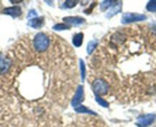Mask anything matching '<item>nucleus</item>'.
<instances>
[{
    "instance_id": "f257e3e1",
    "label": "nucleus",
    "mask_w": 156,
    "mask_h": 127,
    "mask_svg": "<svg viewBox=\"0 0 156 127\" xmlns=\"http://www.w3.org/2000/svg\"><path fill=\"white\" fill-rule=\"evenodd\" d=\"M50 44V41L47 35L44 33L40 32L35 35L34 38V47L36 51L43 52L46 51Z\"/></svg>"
},
{
    "instance_id": "f03ea898",
    "label": "nucleus",
    "mask_w": 156,
    "mask_h": 127,
    "mask_svg": "<svg viewBox=\"0 0 156 127\" xmlns=\"http://www.w3.org/2000/svg\"><path fill=\"white\" fill-rule=\"evenodd\" d=\"M92 88L97 96L106 95L109 91V85L103 79L97 78L93 82Z\"/></svg>"
},
{
    "instance_id": "7ed1b4c3",
    "label": "nucleus",
    "mask_w": 156,
    "mask_h": 127,
    "mask_svg": "<svg viewBox=\"0 0 156 127\" xmlns=\"http://www.w3.org/2000/svg\"><path fill=\"white\" fill-rule=\"evenodd\" d=\"M156 119V115L147 114L141 116L138 118L136 125L138 127H148L154 122Z\"/></svg>"
},
{
    "instance_id": "20e7f679",
    "label": "nucleus",
    "mask_w": 156,
    "mask_h": 127,
    "mask_svg": "<svg viewBox=\"0 0 156 127\" xmlns=\"http://www.w3.org/2000/svg\"><path fill=\"white\" fill-rule=\"evenodd\" d=\"M146 19L144 15L136 14V13H126L122 17V22L123 24L132 23V22H141Z\"/></svg>"
},
{
    "instance_id": "39448f33",
    "label": "nucleus",
    "mask_w": 156,
    "mask_h": 127,
    "mask_svg": "<svg viewBox=\"0 0 156 127\" xmlns=\"http://www.w3.org/2000/svg\"><path fill=\"white\" fill-rule=\"evenodd\" d=\"M84 100V92H83V86H78L77 90L76 91L73 99L72 101L71 104L73 107H77L80 105L82 102Z\"/></svg>"
},
{
    "instance_id": "423d86ee",
    "label": "nucleus",
    "mask_w": 156,
    "mask_h": 127,
    "mask_svg": "<svg viewBox=\"0 0 156 127\" xmlns=\"http://www.w3.org/2000/svg\"><path fill=\"white\" fill-rule=\"evenodd\" d=\"M63 21L66 22V24L69 25H73V26H79L85 22V19L82 17H78V16H69L63 19Z\"/></svg>"
},
{
    "instance_id": "0eeeda50",
    "label": "nucleus",
    "mask_w": 156,
    "mask_h": 127,
    "mask_svg": "<svg viewBox=\"0 0 156 127\" xmlns=\"http://www.w3.org/2000/svg\"><path fill=\"white\" fill-rule=\"evenodd\" d=\"M11 62L0 53V74H5L9 68Z\"/></svg>"
},
{
    "instance_id": "6e6552de",
    "label": "nucleus",
    "mask_w": 156,
    "mask_h": 127,
    "mask_svg": "<svg viewBox=\"0 0 156 127\" xmlns=\"http://www.w3.org/2000/svg\"><path fill=\"white\" fill-rule=\"evenodd\" d=\"M2 12L4 14L9 15L12 17H19L22 15V9L19 6H12L9 8H6L3 10Z\"/></svg>"
},
{
    "instance_id": "1a4fd4ad",
    "label": "nucleus",
    "mask_w": 156,
    "mask_h": 127,
    "mask_svg": "<svg viewBox=\"0 0 156 127\" xmlns=\"http://www.w3.org/2000/svg\"><path fill=\"white\" fill-rule=\"evenodd\" d=\"M44 24V18H34L28 21V25L33 28H40Z\"/></svg>"
},
{
    "instance_id": "9d476101",
    "label": "nucleus",
    "mask_w": 156,
    "mask_h": 127,
    "mask_svg": "<svg viewBox=\"0 0 156 127\" xmlns=\"http://www.w3.org/2000/svg\"><path fill=\"white\" fill-rule=\"evenodd\" d=\"M83 33H78L73 36V44L75 47H80L83 43Z\"/></svg>"
},
{
    "instance_id": "9b49d317",
    "label": "nucleus",
    "mask_w": 156,
    "mask_h": 127,
    "mask_svg": "<svg viewBox=\"0 0 156 127\" xmlns=\"http://www.w3.org/2000/svg\"><path fill=\"white\" fill-rule=\"evenodd\" d=\"M121 8H122V4H116L115 6L112 7V8L110 9V10H109V12L107 13L106 16H107V17H112L114 15H116L117 13H119V12H120Z\"/></svg>"
},
{
    "instance_id": "f8f14e48",
    "label": "nucleus",
    "mask_w": 156,
    "mask_h": 127,
    "mask_svg": "<svg viewBox=\"0 0 156 127\" xmlns=\"http://www.w3.org/2000/svg\"><path fill=\"white\" fill-rule=\"evenodd\" d=\"M75 110H76V112L80 113H90V114L96 115V113H94V112L88 110L87 107H83V106H79V107H75Z\"/></svg>"
},
{
    "instance_id": "ddd939ff",
    "label": "nucleus",
    "mask_w": 156,
    "mask_h": 127,
    "mask_svg": "<svg viewBox=\"0 0 156 127\" xmlns=\"http://www.w3.org/2000/svg\"><path fill=\"white\" fill-rule=\"evenodd\" d=\"M97 46V41H91L88 43V45H87V53L89 55L93 53L94 50L96 49Z\"/></svg>"
},
{
    "instance_id": "4468645a",
    "label": "nucleus",
    "mask_w": 156,
    "mask_h": 127,
    "mask_svg": "<svg viewBox=\"0 0 156 127\" xmlns=\"http://www.w3.org/2000/svg\"><path fill=\"white\" fill-rule=\"evenodd\" d=\"M70 27V25H67V24H57L55 25V26L53 27V28L56 31H61V30H65V29H68Z\"/></svg>"
},
{
    "instance_id": "2eb2a0df",
    "label": "nucleus",
    "mask_w": 156,
    "mask_h": 127,
    "mask_svg": "<svg viewBox=\"0 0 156 127\" xmlns=\"http://www.w3.org/2000/svg\"><path fill=\"white\" fill-rule=\"evenodd\" d=\"M146 9L149 12H156V1H150L147 4Z\"/></svg>"
},
{
    "instance_id": "dca6fc26",
    "label": "nucleus",
    "mask_w": 156,
    "mask_h": 127,
    "mask_svg": "<svg viewBox=\"0 0 156 127\" xmlns=\"http://www.w3.org/2000/svg\"><path fill=\"white\" fill-rule=\"evenodd\" d=\"M114 2L112 1H104V2H102V4L100 5V9L102 11H105V10L107 9L109 7H110L112 5V3H113Z\"/></svg>"
},
{
    "instance_id": "f3484780",
    "label": "nucleus",
    "mask_w": 156,
    "mask_h": 127,
    "mask_svg": "<svg viewBox=\"0 0 156 127\" xmlns=\"http://www.w3.org/2000/svg\"><path fill=\"white\" fill-rule=\"evenodd\" d=\"M80 70H81V77H82V81H83L85 79V76H86V69H85V64L83 62V60H80Z\"/></svg>"
},
{
    "instance_id": "a211bd4d",
    "label": "nucleus",
    "mask_w": 156,
    "mask_h": 127,
    "mask_svg": "<svg viewBox=\"0 0 156 127\" xmlns=\"http://www.w3.org/2000/svg\"><path fill=\"white\" fill-rule=\"evenodd\" d=\"M96 101H97V102L98 103L100 106H102V107H109V104H108L106 101H104L103 98L100 97H99V96L96 97Z\"/></svg>"
},
{
    "instance_id": "6ab92c4d",
    "label": "nucleus",
    "mask_w": 156,
    "mask_h": 127,
    "mask_svg": "<svg viewBox=\"0 0 156 127\" xmlns=\"http://www.w3.org/2000/svg\"><path fill=\"white\" fill-rule=\"evenodd\" d=\"M78 1H70V0H68V1H66L65 3H64V5H65L66 8L71 9L73 8L74 6H76V5Z\"/></svg>"
},
{
    "instance_id": "aec40b11",
    "label": "nucleus",
    "mask_w": 156,
    "mask_h": 127,
    "mask_svg": "<svg viewBox=\"0 0 156 127\" xmlns=\"http://www.w3.org/2000/svg\"><path fill=\"white\" fill-rule=\"evenodd\" d=\"M37 16V13H36V12L34 11V10H31V11L28 12V18H31V17H35Z\"/></svg>"
}]
</instances>
